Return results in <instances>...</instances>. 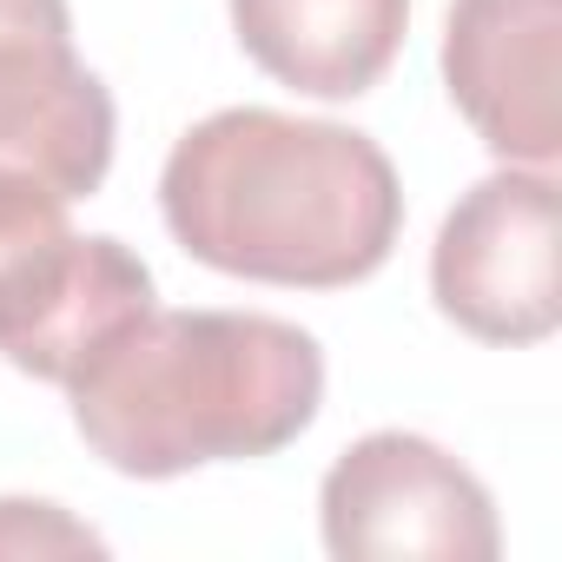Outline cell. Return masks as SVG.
<instances>
[{"mask_svg": "<svg viewBox=\"0 0 562 562\" xmlns=\"http://www.w3.org/2000/svg\"><path fill=\"white\" fill-rule=\"evenodd\" d=\"M60 549H106L93 529L67 522L54 503H0V555H60Z\"/></svg>", "mask_w": 562, "mask_h": 562, "instance_id": "obj_9", "label": "cell"}, {"mask_svg": "<svg viewBox=\"0 0 562 562\" xmlns=\"http://www.w3.org/2000/svg\"><path fill=\"white\" fill-rule=\"evenodd\" d=\"M146 312V258L120 238H80L60 192L0 172V358L67 391L74 371Z\"/></svg>", "mask_w": 562, "mask_h": 562, "instance_id": "obj_3", "label": "cell"}, {"mask_svg": "<svg viewBox=\"0 0 562 562\" xmlns=\"http://www.w3.org/2000/svg\"><path fill=\"white\" fill-rule=\"evenodd\" d=\"M159 212L199 265L299 292L358 285L404 232L397 166L378 139L271 106L199 120L159 172Z\"/></svg>", "mask_w": 562, "mask_h": 562, "instance_id": "obj_1", "label": "cell"}, {"mask_svg": "<svg viewBox=\"0 0 562 562\" xmlns=\"http://www.w3.org/2000/svg\"><path fill=\"white\" fill-rule=\"evenodd\" d=\"M87 450L120 476L251 463L312 430L325 351L265 312H146L67 384Z\"/></svg>", "mask_w": 562, "mask_h": 562, "instance_id": "obj_2", "label": "cell"}, {"mask_svg": "<svg viewBox=\"0 0 562 562\" xmlns=\"http://www.w3.org/2000/svg\"><path fill=\"white\" fill-rule=\"evenodd\" d=\"M430 292L437 312L483 345H542L562 325V232L542 166H503L450 205Z\"/></svg>", "mask_w": 562, "mask_h": 562, "instance_id": "obj_4", "label": "cell"}, {"mask_svg": "<svg viewBox=\"0 0 562 562\" xmlns=\"http://www.w3.org/2000/svg\"><path fill=\"white\" fill-rule=\"evenodd\" d=\"M113 166V93L74 54L67 0H0V172L60 199L100 192Z\"/></svg>", "mask_w": 562, "mask_h": 562, "instance_id": "obj_6", "label": "cell"}, {"mask_svg": "<svg viewBox=\"0 0 562 562\" xmlns=\"http://www.w3.org/2000/svg\"><path fill=\"white\" fill-rule=\"evenodd\" d=\"M238 47L292 93H371L411 27V0H232Z\"/></svg>", "mask_w": 562, "mask_h": 562, "instance_id": "obj_8", "label": "cell"}, {"mask_svg": "<svg viewBox=\"0 0 562 562\" xmlns=\"http://www.w3.org/2000/svg\"><path fill=\"white\" fill-rule=\"evenodd\" d=\"M443 80L496 159L549 172L562 153V0H457Z\"/></svg>", "mask_w": 562, "mask_h": 562, "instance_id": "obj_7", "label": "cell"}, {"mask_svg": "<svg viewBox=\"0 0 562 562\" xmlns=\"http://www.w3.org/2000/svg\"><path fill=\"white\" fill-rule=\"evenodd\" d=\"M338 562H490L503 549L490 490L430 437H358L318 496Z\"/></svg>", "mask_w": 562, "mask_h": 562, "instance_id": "obj_5", "label": "cell"}]
</instances>
